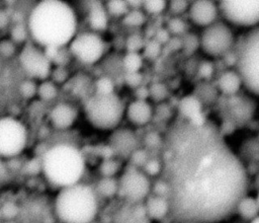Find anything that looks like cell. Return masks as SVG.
I'll use <instances>...</instances> for the list:
<instances>
[{
  "label": "cell",
  "mask_w": 259,
  "mask_h": 223,
  "mask_svg": "<svg viewBox=\"0 0 259 223\" xmlns=\"http://www.w3.org/2000/svg\"><path fill=\"white\" fill-rule=\"evenodd\" d=\"M76 15L69 4L59 0H44L31 10L28 30L41 46L62 47L72 42L76 31Z\"/></svg>",
  "instance_id": "7a4b0ae2"
},
{
  "label": "cell",
  "mask_w": 259,
  "mask_h": 223,
  "mask_svg": "<svg viewBox=\"0 0 259 223\" xmlns=\"http://www.w3.org/2000/svg\"><path fill=\"white\" fill-rule=\"evenodd\" d=\"M111 223H151L145 205L127 204L120 207L113 215Z\"/></svg>",
  "instance_id": "9a60e30c"
},
{
  "label": "cell",
  "mask_w": 259,
  "mask_h": 223,
  "mask_svg": "<svg viewBox=\"0 0 259 223\" xmlns=\"http://www.w3.org/2000/svg\"><path fill=\"white\" fill-rule=\"evenodd\" d=\"M41 170L46 178L61 189L78 183L85 169L82 153L69 144H57L41 157Z\"/></svg>",
  "instance_id": "3957f363"
},
{
  "label": "cell",
  "mask_w": 259,
  "mask_h": 223,
  "mask_svg": "<svg viewBox=\"0 0 259 223\" xmlns=\"http://www.w3.org/2000/svg\"><path fill=\"white\" fill-rule=\"evenodd\" d=\"M161 51H162V45L153 39L145 45L143 53L145 58H147L148 60H155L159 57Z\"/></svg>",
  "instance_id": "f1b7e54d"
},
{
  "label": "cell",
  "mask_w": 259,
  "mask_h": 223,
  "mask_svg": "<svg viewBox=\"0 0 259 223\" xmlns=\"http://www.w3.org/2000/svg\"><path fill=\"white\" fill-rule=\"evenodd\" d=\"M20 94L25 98H31L37 93V86L32 80H24L19 86Z\"/></svg>",
  "instance_id": "ab89813d"
},
{
  "label": "cell",
  "mask_w": 259,
  "mask_h": 223,
  "mask_svg": "<svg viewBox=\"0 0 259 223\" xmlns=\"http://www.w3.org/2000/svg\"><path fill=\"white\" fill-rule=\"evenodd\" d=\"M200 46V41L193 34H186L182 40V50L186 55H191Z\"/></svg>",
  "instance_id": "1f68e13d"
},
{
  "label": "cell",
  "mask_w": 259,
  "mask_h": 223,
  "mask_svg": "<svg viewBox=\"0 0 259 223\" xmlns=\"http://www.w3.org/2000/svg\"><path fill=\"white\" fill-rule=\"evenodd\" d=\"M254 185H256V190L259 189V171L256 174V177L254 179Z\"/></svg>",
  "instance_id": "11a10c76"
},
{
  "label": "cell",
  "mask_w": 259,
  "mask_h": 223,
  "mask_svg": "<svg viewBox=\"0 0 259 223\" xmlns=\"http://www.w3.org/2000/svg\"><path fill=\"white\" fill-rule=\"evenodd\" d=\"M130 6L127 4V1H108L106 2V9L108 12L112 15L119 16V15H125L130 10Z\"/></svg>",
  "instance_id": "83f0119b"
},
{
  "label": "cell",
  "mask_w": 259,
  "mask_h": 223,
  "mask_svg": "<svg viewBox=\"0 0 259 223\" xmlns=\"http://www.w3.org/2000/svg\"><path fill=\"white\" fill-rule=\"evenodd\" d=\"M119 170V162L112 158L103 159L99 166V172L102 177H112Z\"/></svg>",
  "instance_id": "484cf974"
},
{
  "label": "cell",
  "mask_w": 259,
  "mask_h": 223,
  "mask_svg": "<svg viewBox=\"0 0 259 223\" xmlns=\"http://www.w3.org/2000/svg\"><path fill=\"white\" fill-rule=\"evenodd\" d=\"M151 192V184L146 173L139 171L136 167L124 170L118 180L119 197L127 204H140L148 199Z\"/></svg>",
  "instance_id": "30bf717a"
},
{
  "label": "cell",
  "mask_w": 259,
  "mask_h": 223,
  "mask_svg": "<svg viewBox=\"0 0 259 223\" xmlns=\"http://www.w3.org/2000/svg\"><path fill=\"white\" fill-rule=\"evenodd\" d=\"M144 173L148 175H157L162 172V163L158 159H149L143 167Z\"/></svg>",
  "instance_id": "b9f144b4"
},
{
  "label": "cell",
  "mask_w": 259,
  "mask_h": 223,
  "mask_svg": "<svg viewBox=\"0 0 259 223\" xmlns=\"http://www.w3.org/2000/svg\"><path fill=\"white\" fill-rule=\"evenodd\" d=\"M162 179L173 223H220L236 213L249 177L220 128L186 119L164 137Z\"/></svg>",
  "instance_id": "6da1fadb"
},
{
  "label": "cell",
  "mask_w": 259,
  "mask_h": 223,
  "mask_svg": "<svg viewBox=\"0 0 259 223\" xmlns=\"http://www.w3.org/2000/svg\"><path fill=\"white\" fill-rule=\"evenodd\" d=\"M95 93L111 94L113 93V82L108 77H101L95 82Z\"/></svg>",
  "instance_id": "4dcf8cb0"
},
{
  "label": "cell",
  "mask_w": 259,
  "mask_h": 223,
  "mask_svg": "<svg viewBox=\"0 0 259 223\" xmlns=\"http://www.w3.org/2000/svg\"><path fill=\"white\" fill-rule=\"evenodd\" d=\"M152 107L146 100L136 99L126 108L127 119L137 126L146 125L152 118Z\"/></svg>",
  "instance_id": "ac0fdd59"
},
{
  "label": "cell",
  "mask_w": 259,
  "mask_h": 223,
  "mask_svg": "<svg viewBox=\"0 0 259 223\" xmlns=\"http://www.w3.org/2000/svg\"><path fill=\"white\" fill-rule=\"evenodd\" d=\"M144 205L146 208L147 216L151 220L159 221L169 216V212H170L169 203L165 197L153 195L151 197H148Z\"/></svg>",
  "instance_id": "d6986e66"
},
{
  "label": "cell",
  "mask_w": 259,
  "mask_h": 223,
  "mask_svg": "<svg viewBox=\"0 0 259 223\" xmlns=\"http://www.w3.org/2000/svg\"><path fill=\"white\" fill-rule=\"evenodd\" d=\"M167 2L164 0H147L144 1L143 7L149 13H159L165 9Z\"/></svg>",
  "instance_id": "f35d334b"
},
{
  "label": "cell",
  "mask_w": 259,
  "mask_h": 223,
  "mask_svg": "<svg viewBox=\"0 0 259 223\" xmlns=\"http://www.w3.org/2000/svg\"><path fill=\"white\" fill-rule=\"evenodd\" d=\"M249 223H259V215H258L255 219H253L252 221H250Z\"/></svg>",
  "instance_id": "9f6ffc18"
},
{
  "label": "cell",
  "mask_w": 259,
  "mask_h": 223,
  "mask_svg": "<svg viewBox=\"0 0 259 223\" xmlns=\"http://www.w3.org/2000/svg\"><path fill=\"white\" fill-rule=\"evenodd\" d=\"M37 94L44 100H52L58 94V90L52 81H42L37 86Z\"/></svg>",
  "instance_id": "d4e9b609"
},
{
  "label": "cell",
  "mask_w": 259,
  "mask_h": 223,
  "mask_svg": "<svg viewBox=\"0 0 259 223\" xmlns=\"http://www.w3.org/2000/svg\"><path fill=\"white\" fill-rule=\"evenodd\" d=\"M127 4L130 6V8L132 9H138L140 6H143L144 5V1H133V0H130L127 1Z\"/></svg>",
  "instance_id": "db71d44e"
},
{
  "label": "cell",
  "mask_w": 259,
  "mask_h": 223,
  "mask_svg": "<svg viewBox=\"0 0 259 223\" xmlns=\"http://www.w3.org/2000/svg\"><path fill=\"white\" fill-rule=\"evenodd\" d=\"M76 110L68 103H58L50 113V119L53 126L57 129L63 130L69 128L76 119Z\"/></svg>",
  "instance_id": "e0dca14e"
},
{
  "label": "cell",
  "mask_w": 259,
  "mask_h": 223,
  "mask_svg": "<svg viewBox=\"0 0 259 223\" xmlns=\"http://www.w3.org/2000/svg\"><path fill=\"white\" fill-rule=\"evenodd\" d=\"M225 19L233 25L252 29L259 25V0H227L219 3Z\"/></svg>",
  "instance_id": "52a82bcc"
},
{
  "label": "cell",
  "mask_w": 259,
  "mask_h": 223,
  "mask_svg": "<svg viewBox=\"0 0 259 223\" xmlns=\"http://www.w3.org/2000/svg\"><path fill=\"white\" fill-rule=\"evenodd\" d=\"M164 140L161 139L160 135L156 132H149L144 137V145L148 149H158L163 147Z\"/></svg>",
  "instance_id": "d6a6232c"
},
{
  "label": "cell",
  "mask_w": 259,
  "mask_h": 223,
  "mask_svg": "<svg viewBox=\"0 0 259 223\" xmlns=\"http://www.w3.org/2000/svg\"><path fill=\"white\" fill-rule=\"evenodd\" d=\"M15 52L14 45L11 41L3 40L0 44V54L3 58H10Z\"/></svg>",
  "instance_id": "ee69618b"
},
{
  "label": "cell",
  "mask_w": 259,
  "mask_h": 223,
  "mask_svg": "<svg viewBox=\"0 0 259 223\" xmlns=\"http://www.w3.org/2000/svg\"><path fill=\"white\" fill-rule=\"evenodd\" d=\"M201 102L195 95H186L179 101L178 108L183 117L193 123H203L205 118L202 115Z\"/></svg>",
  "instance_id": "2e32d148"
},
{
  "label": "cell",
  "mask_w": 259,
  "mask_h": 223,
  "mask_svg": "<svg viewBox=\"0 0 259 223\" xmlns=\"http://www.w3.org/2000/svg\"><path fill=\"white\" fill-rule=\"evenodd\" d=\"M19 62L24 71L31 77L46 79L51 72V60L45 52H41L32 45L23 48L19 55Z\"/></svg>",
  "instance_id": "7c38bea8"
},
{
  "label": "cell",
  "mask_w": 259,
  "mask_h": 223,
  "mask_svg": "<svg viewBox=\"0 0 259 223\" xmlns=\"http://www.w3.org/2000/svg\"><path fill=\"white\" fill-rule=\"evenodd\" d=\"M18 207L13 202H6L1 206V216L6 219V221L12 220L18 214Z\"/></svg>",
  "instance_id": "74e56055"
},
{
  "label": "cell",
  "mask_w": 259,
  "mask_h": 223,
  "mask_svg": "<svg viewBox=\"0 0 259 223\" xmlns=\"http://www.w3.org/2000/svg\"><path fill=\"white\" fill-rule=\"evenodd\" d=\"M143 64L139 53H126L122 59V66L126 72H139Z\"/></svg>",
  "instance_id": "cb8c5ba5"
},
{
  "label": "cell",
  "mask_w": 259,
  "mask_h": 223,
  "mask_svg": "<svg viewBox=\"0 0 259 223\" xmlns=\"http://www.w3.org/2000/svg\"><path fill=\"white\" fill-rule=\"evenodd\" d=\"M150 91V96L155 100V101H161L166 98L168 94L167 87L160 82H155L149 87Z\"/></svg>",
  "instance_id": "f546056e"
},
{
  "label": "cell",
  "mask_w": 259,
  "mask_h": 223,
  "mask_svg": "<svg viewBox=\"0 0 259 223\" xmlns=\"http://www.w3.org/2000/svg\"><path fill=\"white\" fill-rule=\"evenodd\" d=\"M28 31L29 30L22 23H16L11 29V39L13 42H16L18 44L22 43L26 40Z\"/></svg>",
  "instance_id": "d590c367"
},
{
  "label": "cell",
  "mask_w": 259,
  "mask_h": 223,
  "mask_svg": "<svg viewBox=\"0 0 259 223\" xmlns=\"http://www.w3.org/2000/svg\"><path fill=\"white\" fill-rule=\"evenodd\" d=\"M89 23L95 30H102L107 25V15L99 2H94L89 9Z\"/></svg>",
  "instance_id": "7402d4cb"
},
{
  "label": "cell",
  "mask_w": 259,
  "mask_h": 223,
  "mask_svg": "<svg viewBox=\"0 0 259 223\" xmlns=\"http://www.w3.org/2000/svg\"><path fill=\"white\" fill-rule=\"evenodd\" d=\"M255 198H256V200H257V203H258V205H259V189L257 190V194H256Z\"/></svg>",
  "instance_id": "6f0895ef"
},
{
  "label": "cell",
  "mask_w": 259,
  "mask_h": 223,
  "mask_svg": "<svg viewBox=\"0 0 259 223\" xmlns=\"http://www.w3.org/2000/svg\"><path fill=\"white\" fill-rule=\"evenodd\" d=\"M219 10L220 9L214 2L198 0L190 4L189 16L195 24L206 27L215 22Z\"/></svg>",
  "instance_id": "5bb4252c"
},
{
  "label": "cell",
  "mask_w": 259,
  "mask_h": 223,
  "mask_svg": "<svg viewBox=\"0 0 259 223\" xmlns=\"http://www.w3.org/2000/svg\"><path fill=\"white\" fill-rule=\"evenodd\" d=\"M54 210L62 223H90L97 213L95 193L80 182L63 188L55 199Z\"/></svg>",
  "instance_id": "277c9868"
},
{
  "label": "cell",
  "mask_w": 259,
  "mask_h": 223,
  "mask_svg": "<svg viewBox=\"0 0 259 223\" xmlns=\"http://www.w3.org/2000/svg\"><path fill=\"white\" fill-rule=\"evenodd\" d=\"M169 47H170V49L171 50H178V49H182V40H180V39H171L170 41H169Z\"/></svg>",
  "instance_id": "816d5d0a"
},
{
  "label": "cell",
  "mask_w": 259,
  "mask_h": 223,
  "mask_svg": "<svg viewBox=\"0 0 259 223\" xmlns=\"http://www.w3.org/2000/svg\"><path fill=\"white\" fill-rule=\"evenodd\" d=\"M130 162L134 167H144V165L149 160L148 153L144 149H137L133 152V154L130 156Z\"/></svg>",
  "instance_id": "836d02e7"
},
{
  "label": "cell",
  "mask_w": 259,
  "mask_h": 223,
  "mask_svg": "<svg viewBox=\"0 0 259 223\" xmlns=\"http://www.w3.org/2000/svg\"><path fill=\"white\" fill-rule=\"evenodd\" d=\"M109 146L116 155L130 158L133 152L138 149V140L136 135L128 129H117L109 137Z\"/></svg>",
  "instance_id": "4fadbf2b"
},
{
  "label": "cell",
  "mask_w": 259,
  "mask_h": 223,
  "mask_svg": "<svg viewBox=\"0 0 259 223\" xmlns=\"http://www.w3.org/2000/svg\"><path fill=\"white\" fill-rule=\"evenodd\" d=\"M122 22L128 26H140L145 22V15L139 9H132L123 16Z\"/></svg>",
  "instance_id": "4316f807"
},
{
  "label": "cell",
  "mask_w": 259,
  "mask_h": 223,
  "mask_svg": "<svg viewBox=\"0 0 259 223\" xmlns=\"http://www.w3.org/2000/svg\"><path fill=\"white\" fill-rule=\"evenodd\" d=\"M3 223H14V222H12V221H5V222H3Z\"/></svg>",
  "instance_id": "680465c9"
},
{
  "label": "cell",
  "mask_w": 259,
  "mask_h": 223,
  "mask_svg": "<svg viewBox=\"0 0 259 223\" xmlns=\"http://www.w3.org/2000/svg\"><path fill=\"white\" fill-rule=\"evenodd\" d=\"M127 53H138L141 49H144L145 45L143 39L139 34H131L125 42Z\"/></svg>",
  "instance_id": "e575fe53"
},
{
  "label": "cell",
  "mask_w": 259,
  "mask_h": 223,
  "mask_svg": "<svg viewBox=\"0 0 259 223\" xmlns=\"http://www.w3.org/2000/svg\"><path fill=\"white\" fill-rule=\"evenodd\" d=\"M187 6H188V3L183 0H174L169 3L170 10L173 13H181L187 8Z\"/></svg>",
  "instance_id": "7dc6e473"
},
{
  "label": "cell",
  "mask_w": 259,
  "mask_h": 223,
  "mask_svg": "<svg viewBox=\"0 0 259 223\" xmlns=\"http://www.w3.org/2000/svg\"><path fill=\"white\" fill-rule=\"evenodd\" d=\"M25 171L29 174H36L41 170V160L38 159H32L27 162L25 165Z\"/></svg>",
  "instance_id": "bcb514c9"
},
{
  "label": "cell",
  "mask_w": 259,
  "mask_h": 223,
  "mask_svg": "<svg viewBox=\"0 0 259 223\" xmlns=\"http://www.w3.org/2000/svg\"><path fill=\"white\" fill-rule=\"evenodd\" d=\"M199 41L202 51L211 57H224L235 46L234 33L223 21H215L204 27Z\"/></svg>",
  "instance_id": "ba28073f"
},
{
  "label": "cell",
  "mask_w": 259,
  "mask_h": 223,
  "mask_svg": "<svg viewBox=\"0 0 259 223\" xmlns=\"http://www.w3.org/2000/svg\"><path fill=\"white\" fill-rule=\"evenodd\" d=\"M236 213L244 220L252 221L259 215V205L255 197L244 196L237 206Z\"/></svg>",
  "instance_id": "44dd1931"
},
{
  "label": "cell",
  "mask_w": 259,
  "mask_h": 223,
  "mask_svg": "<svg viewBox=\"0 0 259 223\" xmlns=\"http://www.w3.org/2000/svg\"><path fill=\"white\" fill-rule=\"evenodd\" d=\"M53 76H54V79H55L57 82H63V81L66 79V77H67V72H66L65 70L61 69V68H58V69L54 72Z\"/></svg>",
  "instance_id": "f907efd6"
},
{
  "label": "cell",
  "mask_w": 259,
  "mask_h": 223,
  "mask_svg": "<svg viewBox=\"0 0 259 223\" xmlns=\"http://www.w3.org/2000/svg\"><path fill=\"white\" fill-rule=\"evenodd\" d=\"M7 22H8V15L6 14L5 11L1 10L0 11V27L3 29L6 26Z\"/></svg>",
  "instance_id": "f5cc1de1"
},
{
  "label": "cell",
  "mask_w": 259,
  "mask_h": 223,
  "mask_svg": "<svg viewBox=\"0 0 259 223\" xmlns=\"http://www.w3.org/2000/svg\"><path fill=\"white\" fill-rule=\"evenodd\" d=\"M25 127L11 117H3L0 121V154L11 158L19 154L26 144Z\"/></svg>",
  "instance_id": "9c48e42d"
},
{
  "label": "cell",
  "mask_w": 259,
  "mask_h": 223,
  "mask_svg": "<svg viewBox=\"0 0 259 223\" xmlns=\"http://www.w3.org/2000/svg\"><path fill=\"white\" fill-rule=\"evenodd\" d=\"M154 40L161 45H165L168 44L171 40V34L167 28H159L154 33Z\"/></svg>",
  "instance_id": "f6af8a7d"
},
{
  "label": "cell",
  "mask_w": 259,
  "mask_h": 223,
  "mask_svg": "<svg viewBox=\"0 0 259 223\" xmlns=\"http://www.w3.org/2000/svg\"><path fill=\"white\" fill-rule=\"evenodd\" d=\"M85 114L89 123L100 130L115 128L123 114V105L114 94L95 93L85 103Z\"/></svg>",
  "instance_id": "8992f818"
},
{
  "label": "cell",
  "mask_w": 259,
  "mask_h": 223,
  "mask_svg": "<svg viewBox=\"0 0 259 223\" xmlns=\"http://www.w3.org/2000/svg\"><path fill=\"white\" fill-rule=\"evenodd\" d=\"M167 29L170 32V34H173L175 36L182 34L185 31V24L184 22L177 17L171 18L167 22Z\"/></svg>",
  "instance_id": "8d00e7d4"
},
{
  "label": "cell",
  "mask_w": 259,
  "mask_h": 223,
  "mask_svg": "<svg viewBox=\"0 0 259 223\" xmlns=\"http://www.w3.org/2000/svg\"><path fill=\"white\" fill-rule=\"evenodd\" d=\"M242 86V79L236 70H227L218 79V88L225 95L234 96Z\"/></svg>",
  "instance_id": "ffe728a7"
},
{
  "label": "cell",
  "mask_w": 259,
  "mask_h": 223,
  "mask_svg": "<svg viewBox=\"0 0 259 223\" xmlns=\"http://www.w3.org/2000/svg\"><path fill=\"white\" fill-rule=\"evenodd\" d=\"M143 76L140 72H125L124 82L131 88H139L141 86Z\"/></svg>",
  "instance_id": "60d3db41"
},
{
  "label": "cell",
  "mask_w": 259,
  "mask_h": 223,
  "mask_svg": "<svg viewBox=\"0 0 259 223\" xmlns=\"http://www.w3.org/2000/svg\"><path fill=\"white\" fill-rule=\"evenodd\" d=\"M235 49V67L243 86L251 94L259 96V25L249 29Z\"/></svg>",
  "instance_id": "5b68a950"
},
{
  "label": "cell",
  "mask_w": 259,
  "mask_h": 223,
  "mask_svg": "<svg viewBox=\"0 0 259 223\" xmlns=\"http://www.w3.org/2000/svg\"><path fill=\"white\" fill-rule=\"evenodd\" d=\"M98 194L104 198H112L118 194V181L112 177H102L96 184Z\"/></svg>",
  "instance_id": "603a6c76"
},
{
  "label": "cell",
  "mask_w": 259,
  "mask_h": 223,
  "mask_svg": "<svg viewBox=\"0 0 259 223\" xmlns=\"http://www.w3.org/2000/svg\"><path fill=\"white\" fill-rule=\"evenodd\" d=\"M71 52L83 63L92 64L97 62L104 50L103 41L92 32H85L75 36L70 43Z\"/></svg>",
  "instance_id": "8fae6325"
},
{
  "label": "cell",
  "mask_w": 259,
  "mask_h": 223,
  "mask_svg": "<svg viewBox=\"0 0 259 223\" xmlns=\"http://www.w3.org/2000/svg\"><path fill=\"white\" fill-rule=\"evenodd\" d=\"M198 75L200 78L202 79H208L212 76L213 74V65L211 62L209 61H203L199 64L198 67V71H197Z\"/></svg>",
  "instance_id": "7bdbcfd3"
},
{
  "label": "cell",
  "mask_w": 259,
  "mask_h": 223,
  "mask_svg": "<svg viewBox=\"0 0 259 223\" xmlns=\"http://www.w3.org/2000/svg\"><path fill=\"white\" fill-rule=\"evenodd\" d=\"M136 96H137V99L146 100V98H147L148 96H150L149 88L144 87V86H140L139 88L136 89Z\"/></svg>",
  "instance_id": "681fc988"
},
{
  "label": "cell",
  "mask_w": 259,
  "mask_h": 223,
  "mask_svg": "<svg viewBox=\"0 0 259 223\" xmlns=\"http://www.w3.org/2000/svg\"><path fill=\"white\" fill-rule=\"evenodd\" d=\"M153 193L155 196H160V197H165L167 195V184L163 179H160L156 181L153 185Z\"/></svg>",
  "instance_id": "c3c4849f"
}]
</instances>
